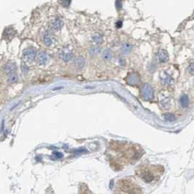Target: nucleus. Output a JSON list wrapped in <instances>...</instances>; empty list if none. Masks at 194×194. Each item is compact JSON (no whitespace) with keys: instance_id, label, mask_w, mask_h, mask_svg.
<instances>
[{"instance_id":"18","label":"nucleus","mask_w":194,"mask_h":194,"mask_svg":"<svg viewBox=\"0 0 194 194\" xmlns=\"http://www.w3.org/2000/svg\"><path fill=\"white\" fill-rule=\"evenodd\" d=\"M188 102H189V100H188V98L187 96H181V105H183V106H187V105H188Z\"/></svg>"},{"instance_id":"1","label":"nucleus","mask_w":194,"mask_h":194,"mask_svg":"<svg viewBox=\"0 0 194 194\" xmlns=\"http://www.w3.org/2000/svg\"><path fill=\"white\" fill-rule=\"evenodd\" d=\"M36 58H37V52H36L35 48L33 47H28L23 51L22 58L25 63H32Z\"/></svg>"},{"instance_id":"21","label":"nucleus","mask_w":194,"mask_h":194,"mask_svg":"<svg viewBox=\"0 0 194 194\" xmlns=\"http://www.w3.org/2000/svg\"><path fill=\"white\" fill-rule=\"evenodd\" d=\"M118 24V25H117V28H120V27L122 26V22H121V21H119V22H118V24Z\"/></svg>"},{"instance_id":"5","label":"nucleus","mask_w":194,"mask_h":194,"mask_svg":"<svg viewBox=\"0 0 194 194\" xmlns=\"http://www.w3.org/2000/svg\"><path fill=\"white\" fill-rule=\"evenodd\" d=\"M63 21L58 18H52L48 21V28L52 31H58L63 27Z\"/></svg>"},{"instance_id":"7","label":"nucleus","mask_w":194,"mask_h":194,"mask_svg":"<svg viewBox=\"0 0 194 194\" xmlns=\"http://www.w3.org/2000/svg\"><path fill=\"white\" fill-rule=\"evenodd\" d=\"M43 42L44 45L47 47H50L54 44V38L53 36L52 35L49 31H46L44 34H43Z\"/></svg>"},{"instance_id":"19","label":"nucleus","mask_w":194,"mask_h":194,"mask_svg":"<svg viewBox=\"0 0 194 194\" xmlns=\"http://www.w3.org/2000/svg\"><path fill=\"white\" fill-rule=\"evenodd\" d=\"M60 4L64 7H68L71 3V0H59Z\"/></svg>"},{"instance_id":"12","label":"nucleus","mask_w":194,"mask_h":194,"mask_svg":"<svg viewBox=\"0 0 194 194\" xmlns=\"http://www.w3.org/2000/svg\"><path fill=\"white\" fill-rule=\"evenodd\" d=\"M92 40L96 46H99L103 43V37L99 33L94 34L92 37Z\"/></svg>"},{"instance_id":"4","label":"nucleus","mask_w":194,"mask_h":194,"mask_svg":"<svg viewBox=\"0 0 194 194\" xmlns=\"http://www.w3.org/2000/svg\"><path fill=\"white\" fill-rule=\"evenodd\" d=\"M141 95L142 97L146 100H151L152 99L154 96V92L153 89L152 88V87L149 84H143L141 87Z\"/></svg>"},{"instance_id":"6","label":"nucleus","mask_w":194,"mask_h":194,"mask_svg":"<svg viewBox=\"0 0 194 194\" xmlns=\"http://www.w3.org/2000/svg\"><path fill=\"white\" fill-rule=\"evenodd\" d=\"M156 58L158 62L160 63H166L169 60V55H168V52L163 48H161L158 51L156 55Z\"/></svg>"},{"instance_id":"2","label":"nucleus","mask_w":194,"mask_h":194,"mask_svg":"<svg viewBox=\"0 0 194 194\" xmlns=\"http://www.w3.org/2000/svg\"><path fill=\"white\" fill-rule=\"evenodd\" d=\"M58 56V58L60 60H62V62H69L72 60L73 56H74V53H73V51L71 50V48L65 47V48H62L59 51Z\"/></svg>"},{"instance_id":"16","label":"nucleus","mask_w":194,"mask_h":194,"mask_svg":"<svg viewBox=\"0 0 194 194\" xmlns=\"http://www.w3.org/2000/svg\"><path fill=\"white\" fill-rule=\"evenodd\" d=\"M15 34V31L11 28H8L4 31V37H5V39H11V37H13Z\"/></svg>"},{"instance_id":"11","label":"nucleus","mask_w":194,"mask_h":194,"mask_svg":"<svg viewBox=\"0 0 194 194\" xmlns=\"http://www.w3.org/2000/svg\"><path fill=\"white\" fill-rule=\"evenodd\" d=\"M86 65V60L84 57L79 56L75 60V65L76 68H79V69H81V68H84Z\"/></svg>"},{"instance_id":"17","label":"nucleus","mask_w":194,"mask_h":194,"mask_svg":"<svg viewBox=\"0 0 194 194\" xmlns=\"http://www.w3.org/2000/svg\"><path fill=\"white\" fill-rule=\"evenodd\" d=\"M18 81V76L15 72H11L8 75V81L9 83H15Z\"/></svg>"},{"instance_id":"14","label":"nucleus","mask_w":194,"mask_h":194,"mask_svg":"<svg viewBox=\"0 0 194 194\" xmlns=\"http://www.w3.org/2000/svg\"><path fill=\"white\" fill-rule=\"evenodd\" d=\"M88 51H89V54L91 56H96V55L100 54L101 48L98 46H91Z\"/></svg>"},{"instance_id":"13","label":"nucleus","mask_w":194,"mask_h":194,"mask_svg":"<svg viewBox=\"0 0 194 194\" xmlns=\"http://www.w3.org/2000/svg\"><path fill=\"white\" fill-rule=\"evenodd\" d=\"M16 68V65H15V62H8L4 66V70H5V73L10 74L11 72H14V71Z\"/></svg>"},{"instance_id":"10","label":"nucleus","mask_w":194,"mask_h":194,"mask_svg":"<svg viewBox=\"0 0 194 194\" xmlns=\"http://www.w3.org/2000/svg\"><path fill=\"white\" fill-rule=\"evenodd\" d=\"M102 58L105 62H110L113 58V52L110 48H105L102 53Z\"/></svg>"},{"instance_id":"8","label":"nucleus","mask_w":194,"mask_h":194,"mask_svg":"<svg viewBox=\"0 0 194 194\" xmlns=\"http://www.w3.org/2000/svg\"><path fill=\"white\" fill-rule=\"evenodd\" d=\"M140 81V77L137 73H131L127 78V81L131 85H137Z\"/></svg>"},{"instance_id":"9","label":"nucleus","mask_w":194,"mask_h":194,"mask_svg":"<svg viewBox=\"0 0 194 194\" xmlns=\"http://www.w3.org/2000/svg\"><path fill=\"white\" fill-rule=\"evenodd\" d=\"M132 45L129 43H125L121 45V48H120V51L123 55H129L132 52Z\"/></svg>"},{"instance_id":"3","label":"nucleus","mask_w":194,"mask_h":194,"mask_svg":"<svg viewBox=\"0 0 194 194\" xmlns=\"http://www.w3.org/2000/svg\"><path fill=\"white\" fill-rule=\"evenodd\" d=\"M36 60H37V64L40 66L43 67L49 63L51 58L50 56H49V55H48L47 52H46L45 51H40V52H39V53L37 55Z\"/></svg>"},{"instance_id":"20","label":"nucleus","mask_w":194,"mask_h":194,"mask_svg":"<svg viewBox=\"0 0 194 194\" xmlns=\"http://www.w3.org/2000/svg\"><path fill=\"white\" fill-rule=\"evenodd\" d=\"M188 71H189V72L190 73V74L194 75V63L190 64V65H189V67H188Z\"/></svg>"},{"instance_id":"15","label":"nucleus","mask_w":194,"mask_h":194,"mask_svg":"<svg viewBox=\"0 0 194 194\" xmlns=\"http://www.w3.org/2000/svg\"><path fill=\"white\" fill-rule=\"evenodd\" d=\"M161 81H162L163 84H170L172 81V78L170 77L169 75H168L166 72H162L160 75Z\"/></svg>"}]
</instances>
